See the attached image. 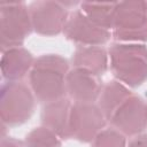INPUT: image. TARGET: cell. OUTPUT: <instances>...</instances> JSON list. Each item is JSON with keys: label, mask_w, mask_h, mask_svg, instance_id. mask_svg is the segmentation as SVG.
Instances as JSON below:
<instances>
[{"label": "cell", "mask_w": 147, "mask_h": 147, "mask_svg": "<svg viewBox=\"0 0 147 147\" xmlns=\"http://www.w3.org/2000/svg\"><path fill=\"white\" fill-rule=\"evenodd\" d=\"M67 71L68 62L62 56L49 54L37 59L30 72V84L36 96L47 103L63 99Z\"/></svg>", "instance_id": "cell-1"}, {"label": "cell", "mask_w": 147, "mask_h": 147, "mask_svg": "<svg viewBox=\"0 0 147 147\" xmlns=\"http://www.w3.org/2000/svg\"><path fill=\"white\" fill-rule=\"evenodd\" d=\"M114 76L136 87L147 79V48L144 45H113L109 49Z\"/></svg>", "instance_id": "cell-2"}, {"label": "cell", "mask_w": 147, "mask_h": 147, "mask_svg": "<svg viewBox=\"0 0 147 147\" xmlns=\"http://www.w3.org/2000/svg\"><path fill=\"white\" fill-rule=\"evenodd\" d=\"M113 36L118 40L147 39V2H117L113 25Z\"/></svg>", "instance_id": "cell-3"}, {"label": "cell", "mask_w": 147, "mask_h": 147, "mask_svg": "<svg viewBox=\"0 0 147 147\" xmlns=\"http://www.w3.org/2000/svg\"><path fill=\"white\" fill-rule=\"evenodd\" d=\"M32 28L29 11L23 2L1 3V44L10 49L23 44Z\"/></svg>", "instance_id": "cell-4"}, {"label": "cell", "mask_w": 147, "mask_h": 147, "mask_svg": "<svg viewBox=\"0 0 147 147\" xmlns=\"http://www.w3.org/2000/svg\"><path fill=\"white\" fill-rule=\"evenodd\" d=\"M34 100L29 88L17 82H9L2 86L1 115L9 125L24 123L33 113Z\"/></svg>", "instance_id": "cell-5"}, {"label": "cell", "mask_w": 147, "mask_h": 147, "mask_svg": "<svg viewBox=\"0 0 147 147\" xmlns=\"http://www.w3.org/2000/svg\"><path fill=\"white\" fill-rule=\"evenodd\" d=\"M105 115L91 102H76L70 108V134L80 141H91L105 126Z\"/></svg>", "instance_id": "cell-6"}, {"label": "cell", "mask_w": 147, "mask_h": 147, "mask_svg": "<svg viewBox=\"0 0 147 147\" xmlns=\"http://www.w3.org/2000/svg\"><path fill=\"white\" fill-rule=\"evenodd\" d=\"M110 123L121 132L132 136L147 127V103L140 96L130 95L111 115Z\"/></svg>", "instance_id": "cell-7"}, {"label": "cell", "mask_w": 147, "mask_h": 147, "mask_svg": "<svg viewBox=\"0 0 147 147\" xmlns=\"http://www.w3.org/2000/svg\"><path fill=\"white\" fill-rule=\"evenodd\" d=\"M32 28L46 36L60 33L67 23V10L61 2L38 1L30 6Z\"/></svg>", "instance_id": "cell-8"}, {"label": "cell", "mask_w": 147, "mask_h": 147, "mask_svg": "<svg viewBox=\"0 0 147 147\" xmlns=\"http://www.w3.org/2000/svg\"><path fill=\"white\" fill-rule=\"evenodd\" d=\"M68 39L74 40L83 46H98L108 41L110 32L107 29L94 24L80 9L75 10L63 29Z\"/></svg>", "instance_id": "cell-9"}, {"label": "cell", "mask_w": 147, "mask_h": 147, "mask_svg": "<svg viewBox=\"0 0 147 147\" xmlns=\"http://www.w3.org/2000/svg\"><path fill=\"white\" fill-rule=\"evenodd\" d=\"M65 88L76 102H93L101 93L98 77L80 68L67 74Z\"/></svg>", "instance_id": "cell-10"}, {"label": "cell", "mask_w": 147, "mask_h": 147, "mask_svg": "<svg viewBox=\"0 0 147 147\" xmlns=\"http://www.w3.org/2000/svg\"><path fill=\"white\" fill-rule=\"evenodd\" d=\"M70 108L68 99H60L49 102L42 110V124L62 139H68L70 134Z\"/></svg>", "instance_id": "cell-11"}, {"label": "cell", "mask_w": 147, "mask_h": 147, "mask_svg": "<svg viewBox=\"0 0 147 147\" xmlns=\"http://www.w3.org/2000/svg\"><path fill=\"white\" fill-rule=\"evenodd\" d=\"M76 68L84 69L94 76H102L107 69V54L98 46H80L72 57Z\"/></svg>", "instance_id": "cell-12"}, {"label": "cell", "mask_w": 147, "mask_h": 147, "mask_svg": "<svg viewBox=\"0 0 147 147\" xmlns=\"http://www.w3.org/2000/svg\"><path fill=\"white\" fill-rule=\"evenodd\" d=\"M33 62L32 55L21 47H14L8 49V52L3 55L1 67L2 72L6 78L9 80L22 78Z\"/></svg>", "instance_id": "cell-13"}, {"label": "cell", "mask_w": 147, "mask_h": 147, "mask_svg": "<svg viewBox=\"0 0 147 147\" xmlns=\"http://www.w3.org/2000/svg\"><path fill=\"white\" fill-rule=\"evenodd\" d=\"M131 95V92L118 82H109L100 93V109L105 117L109 119L115 110Z\"/></svg>", "instance_id": "cell-14"}, {"label": "cell", "mask_w": 147, "mask_h": 147, "mask_svg": "<svg viewBox=\"0 0 147 147\" xmlns=\"http://www.w3.org/2000/svg\"><path fill=\"white\" fill-rule=\"evenodd\" d=\"M82 11L98 26L111 29L117 2H83Z\"/></svg>", "instance_id": "cell-15"}, {"label": "cell", "mask_w": 147, "mask_h": 147, "mask_svg": "<svg viewBox=\"0 0 147 147\" xmlns=\"http://www.w3.org/2000/svg\"><path fill=\"white\" fill-rule=\"evenodd\" d=\"M25 147H61L56 134L47 127L34 129L26 136Z\"/></svg>", "instance_id": "cell-16"}, {"label": "cell", "mask_w": 147, "mask_h": 147, "mask_svg": "<svg viewBox=\"0 0 147 147\" xmlns=\"http://www.w3.org/2000/svg\"><path fill=\"white\" fill-rule=\"evenodd\" d=\"M93 147H125V139L116 130L108 129L98 133Z\"/></svg>", "instance_id": "cell-17"}, {"label": "cell", "mask_w": 147, "mask_h": 147, "mask_svg": "<svg viewBox=\"0 0 147 147\" xmlns=\"http://www.w3.org/2000/svg\"><path fill=\"white\" fill-rule=\"evenodd\" d=\"M129 147H147V134L136 137L129 144Z\"/></svg>", "instance_id": "cell-18"}]
</instances>
